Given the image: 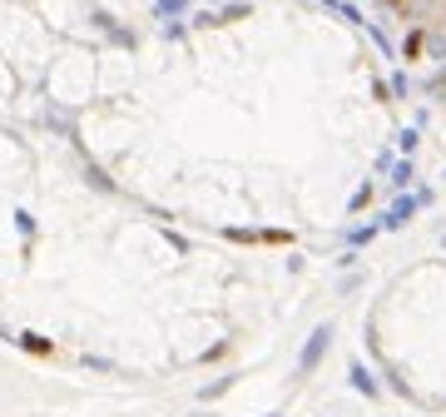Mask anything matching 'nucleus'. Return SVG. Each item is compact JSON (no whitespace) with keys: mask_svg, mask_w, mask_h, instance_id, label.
Instances as JSON below:
<instances>
[{"mask_svg":"<svg viewBox=\"0 0 446 417\" xmlns=\"http://www.w3.org/2000/svg\"><path fill=\"white\" fill-rule=\"evenodd\" d=\"M352 388H357V393H367V397H377V383H372L362 368H352Z\"/></svg>","mask_w":446,"mask_h":417,"instance_id":"7ed1b4c3","label":"nucleus"},{"mask_svg":"<svg viewBox=\"0 0 446 417\" xmlns=\"http://www.w3.org/2000/svg\"><path fill=\"white\" fill-rule=\"evenodd\" d=\"M422 199H426V194H417V199H402V204L392 208V214H387V229H397V224H407V219H412V208H417Z\"/></svg>","mask_w":446,"mask_h":417,"instance_id":"f03ea898","label":"nucleus"},{"mask_svg":"<svg viewBox=\"0 0 446 417\" xmlns=\"http://www.w3.org/2000/svg\"><path fill=\"white\" fill-rule=\"evenodd\" d=\"M327 338H332V328H327V323H322V328L308 338V348H303V358H298V368H303V373H312L317 362H322V353H327Z\"/></svg>","mask_w":446,"mask_h":417,"instance_id":"f257e3e1","label":"nucleus"},{"mask_svg":"<svg viewBox=\"0 0 446 417\" xmlns=\"http://www.w3.org/2000/svg\"><path fill=\"white\" fill-rule=\"evenodd\" d=\"M25 348H30V353H50V343H45V338H35V333H25Z\"/></svg>","mask_w":446,"mask_h":417,"instance_id":"20e7f679","label":"nucleus"}]
</instances>
